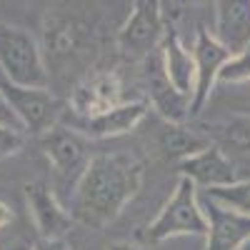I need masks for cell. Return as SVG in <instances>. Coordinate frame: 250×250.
<instances>
[{"instance_id":"obj_13","label":"cell","mask_w":250,"mask_h":250,"mask_svg":"<svg viewBox=\"0 0 250 250\" xmlns=\"http://www.w3.org/2000/svg\"><path fill=\"white\" fill-rule=\"evenodd\" d=\"M200 208L208 220L205 250H240L250 240V218L228 210L208 195H203Z\"/></svg>"},{"instance_id":"obj_22","label":"cell","mask_w":250,"mask_h":250,"mask_svg":"<svg viewBox=\"0 0 250 250\" xmlns=\"http://www.w3.org/2000/svg\"><path fill=\"white\" fill-rule=\"evenodd\" d=\"M0 125H5V128H13V130H23V128H20V123H18V118L13 115L10 105L5 103L3 93H0Z\"/></svg>"},{"instance_id":"obj_18","label":"cell","mask_w":250,"mask_h":250,"mask_svg":"<svg viewBox=\"0 0 250 250\" xmlns=\"http://www.w3.org/2000/svg\"><path fill=\"white\" fill-rule=\"evenodd\" d=\"M208 138L228 158L250 160V115H230L223 123L208 125Z\"/></svg>"},{"instance_id":"obj_12","label":"cell","mask_w":250,"mask_h":250,"mask_svg":"<svg viewBox=\"0 0 250 250\" xmlns=\"http://www.w3.org/2000/svg\"><path fill=\"white\" fill-rule=\"evenodd\" d=\"M123 83L118 73H93L88 75L68 98L73 118H95L120 105Z\"/></svg>"},{"instance_id":"obj_10","label":"cell","mask_w":250,"mask_h":250,"mask_svg":"<svg viewBox=\"0 0 250 250\" xmlns=\"http://www.w3.org/2000/svg\"><path fill=\"white\" fill-rule=\"evenodd\" d=\"M25 203L33 215V223L43 240H65L73 228V215L68 208H62L53 188L45 180H33L25 185Z\"/></svg>"},{"instance_id":"obj_1","label":"cell","mask_w":250,"mask_h":250,"mask_svg":"<svg viewBox=\"0 0 250 250\" xmlns=\"http://www.w3.org/2000/svg\"><path fill=\"white\" fill-rule=\"evenodd\" d=\"M143 163L125 153H100L90 158L85 173L73 185L70 215L75 223L100 230L110 225L143 185Z\"/></svg>"},{"instance_id":"obj_2","label":"cell","mask_w":250,"mask_h":250,"mask_svg":"<svg viewBox=\"0 0 250 250\" xmlns=\"http://www.w3.org/2000/svg\"><path fill=\"white\" fill-rule=\"evenodd\" d=\"M0 70L3 78L23 88L45 90L50 75L38 40L25 30L0 20Z\"/></svg>"},{"instance_id":"obj_8","label":"cell","mask_w":250,"mask_h":250,"mask_svg":"<svg viewBox=\"0 0 250 250\" xmlns=\"http://www.w3.org/2000/svg\"><path fill=\"white\" fill-rule=\"evenodd\" d=\"M233 55L228 53L218 40L213 38V33L208 28H198L195 43H193V60H195V90H193V100H190V118L198 115L205 103L210 100L215 83L220 78V70Z\"/></svg>"},{"instance_id":"obj_19","label":"cell","mask_w":250,"mask_h":250,"mask_svg":"<svg viewBox=\"0 0 250 250\" xmlns=\"http://www.w3.org/2000/svg\"><path fill=\"white\" fill-rule=\"evenodd\" d=\"M205 195L215 200L218 205L228 208V210H235L250 218V180H238L225 188H213V190H205Z\"/></svg>"},{"instance_id":"obj_24","label":"cell","mask_w":250,"mask_h":250,"mask_svg":"<svg viewBox=\"0 0 250 250\" xmlns=\"http://www.w3.org/2000/svg\"><path fill=\"white\" fill-rule=\"evenodd\" d=\"M10 223H13V210H10V205L0 203V233H3Z\"/></svg>"},{"instance_id":"obj_4","label":"cell","mask_w":250,"mask_h":250,"mask_svg":"<svg viewBox=\"0 0 250 250\" xmlns=\"http://www.w3.org/2000/svg\"><path fill=\"white\" fill-rule=\"evenodd\" d=\"M0 93L18 118L20 128L30 135H45L62 120V105L48 88H23L0 78Z\"/></svg>"},{"instance_id":"obj_6","label":"cell","mask_w":250,"mask_h":250,"mask_svg":"<svg viewBox=\"0 0 250 250\" xmlns=\"http://www.w3.org/2000/svg\"><path fill=\"white\" fill-rule=\"evenodd\" d=\"M40 145L43 153L50 160L53 170L58 173L60 180H73L78 183L80 175L88 168V140L73 128H68L65 123H58L55 128H50L45 135H40Z\"/></svg>"},{"instance_id":"obj_27","label":"cell","mask_w":250,"mask_h":250,"mask_svg":"<svg viewBox=\"0 0 250 250\" xmlns=\"http://www.w3.org/2000/svg\"><path fill=\"white\" fill-rule=\"evenodd\" d=\"M240 250H250V240H248V243H245V245H243Z\"/></svg>"},{"instance_id":"obj_23","label":"cell","mask_w":250,"mask_h":250,"mask_svg":"<svg viewBox=\"0 0 250 250\" xmlns=\"http://www.w3.org/2000/svg\"><path fill=\"white\" fill-rule=\"evenodd\" d=\"M30 250H73V248L68 245V240H43V238H38L30 245Z\"/></svg>"},{"instance_id":"obj_16","label":"cell","mask_w":250,"mask_h":250,"mask_svg":"<svg viewBox=\"0 0 250 250\" xmlns=\"http://www.w3.org/2000/svg\"><path fill=\"white\" fill-rule=\"evenodd\" d=\"M210 145L213 143H210V138H208V133L188 128L185 123H165L163 130L158 133V150H160V155L168 163H175V165H180L183 160L208 150Z\"/></svg>"},{"instance_id":"obj_17","label":"cell","mask_w":250,"mask_h":250,"mask_svg":"<svg viewBox=\"0 0 250 250\" xmlns=\"http://www.w3.org/2000/svg\"><path fill=\"white\" fill-rule=\"evenodd\" d=\"M160 55H163V68H165V73H168L170 83L175 85V90H180L183 95H188L193 100V90H195L193 50H188L183 45L178 33L168 30V35H165L163 43H160Z\"/></svg>"},{"instance_id":"obj_21","label":"cell","mask_w":250,"mask_h":250,"mask_svg":"<svg viewBox=\"0 0 250 250\" xmlns=\"http://www.w3.org/2000/svg\"><path fill=\"white\" fill-rule=\"evenodd\" d=\"M23 143H25L23 130H13V128L0 125V160H3V158H10V155H15V153H20Z\"/></svg>"},{"instance_id":"obj_11","label":"cell","mask_w":250,"mask_h":250,"mask_svg":"<svg viewBox=\"0 0 250 250\" xmlns=\"http://www.w3.org/2000/svg\"><path fill=\"white\" fill-rule=\"evenodd\" d=\"M90 38L88 25L83 23L75 15H65V13H48L45 15V25H43V50L50 58V62L60 65L68 62L70 58L80 55Z\"/></svg>"},{"instance_id":"obj_3","label":"cell","mask_w":250,"mask_h":250,"mask_svg":"<svg viewBox=\"0 0 250 250\" xmlns=\"http://www.w3.org/2000/svg\"><path fill=\"white\" fill-rule=\"evenodd\" d=\"M180 235L208 238V220L200 208L198 188L188 178L178 180L173 195L168 198V203L163 205L158 218L145 230L148 243H163V240L180 238Z\"/></svg>"},{"instance_id":"obj_26","label":"cell","mask_w":250,"mask_h":250,"mask_svg":"<svg viewBox=\"0 0 250 250\" xmlns=\"http://www.w3.org/2000/svg\"><path fill=\"white\" fill-rule=\"evenodd\" d=\"M108 250H143V248L138 243H130V240H120V243L108 245Z\"/></svg>"},{"instance_id":"obj_14","label":"cell","mask_w":250,"mask_h":250,"mask_svg":"<svg viewBox=\"0 0 250 250\" xmlns=\"http://www.w3.org/2000/svg\"><path fill=\"white\" fill-rule=\"evenodd\" d=\"M180 178H188L195 188L213 190V188H225L238 183V168L218 145H210L208 150L188 158L178 165Z\"/></svg>"},{"instance_id":"obj_9","label":"cell","mask_w":250,"mask_h":250,"mask_svg":"<svg viewBox=\"0 0 250 250\" xmlns=\"http://www.w3.org/2000/svg\"><path fill=\"white\" fill-rule=\"evenodd\" d=\"M145 88H148V105L165 123H185L190 118V98L175 90L168 73L163 68L160 48L145 58Z\"/></svg>"},{"instance_id":"obj_7","label":"cell","mask_w":250,"mask_h":250,"mask_svg":"<svg viewBox=\"0 0 250 250\" xmlns=\"http://www.w3.org/2000/svg\"><path fill=\"white\" fill-rule=\"evenodd\" d=\"M148 100H130V103H120L118 108L100 113L95 118H73V115H62L60 123H65L68 128L80 133L85 140H105V138H118L135 130L138 125L148 115Z\"/></svg>"},{"instance_id":"obj_5","label":"cell","mask_w":250,"mask_h":250,"mask_svg":"<svg viewBox=\"0 0 250 250\" xmlns=\"http://www.w3.org/2000/svg\"><path fill=\"white\" fill-rule=\"evenodd\" d=\"M168 35L163 20V3L155 0H138L125 20V25L118 33V48L128 58H148L155 53Z\"/></svg>"},{"instance_id":"obj_25","label":"cell","mask_w":250,"mask_h":250,"mask_svg":"<svg viewBox=\"0 0 250 250\" xmlns=\"http://www.w3.org/2000/svg\"><path fill=\"white\" fill-rule=\"evenodd\" d=\"M0 250H30V245L23 240H0Z\"/></svg>"},{"instance_id":"obj_20","label":"cell","mask_w":250,"mask_h":250,"mask_svg":"<svg viewBox=\"0 0 250 250\" xmlns=\"http://www.w3.org/2000/svg\"><path fill=\"white\" fill-rule=\"evenodd\" d=\"M218 83H250V48L225 62Z\"/></svg>"},{"instance_id":"obj_15","label":"cell","mask_w":250,"mask_h":250,"mask_svg":"<svg viewBox=\"0 0 250 250\" xmlns=\"http://www.w3.org/2000/svg\"><path fill=\"white\" fill-rule=\"evenodd\" d=\"M215 8L213 38L230 53L240 55L250 48V0H220Z\"/></svg>"}]
</instances>
